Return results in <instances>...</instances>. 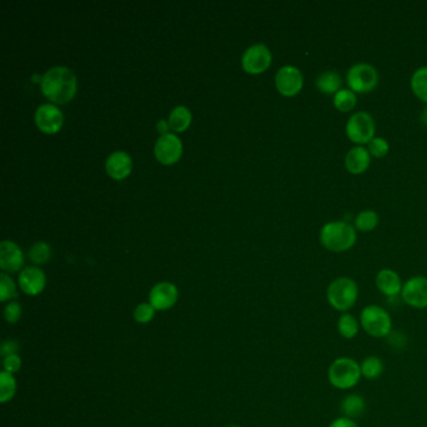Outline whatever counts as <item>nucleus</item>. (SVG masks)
Here are the masks:
<instances>
[{
    "mask_svg": "<svg viewBox=\"0 0 427 427\" xmlns=\"http://www.w3.org/2000/svg\"><path fill=\"white\" fill-rule=\"evenodd\" d=\"M41 91L54 103L66 104L77 92V79L68 68H53L41 79Z\"/></svg>",
    "mask_w": 427,
    "mask_h": 427,
    "instance_id": "f257e3e1",
    "label": "nucleus"
},
{
    "mask_svg": "<svg viewBox=\"0 0 427 427\" xmlns=\"http://www.w3.org/2000/svg\"><path fill=\"white\" fill-rule=\"evenodd\" d=\"M362 380L360 362L350 356H340L329 364L327 381L339 391H351Z\"/></svg>",
    "mask_w": 427,
    "mask_h": 427,
    "instance_id": "f03ea898",
    "label": "nucleus"
},
{
    "mask_svg": "<svg viewBox=\"0 0 427 427\" xmlns=\"http://www.w3.org/2000/svg\"><path fill=\"white\" fill-rule=\"evenodd\" d=\"M360 297L359 284L354 278L337 277L329 282L326 289V301L329 307L339 314L351 312Z\"/></svg>",
    "mask_w": 427,
    "mask_h": 427,
    "instance_id": "7ed1b4c3",
    "label": "nucleus"
},
{
    "mask_svg": "<svg viewBox=\"0 0 427 427\" xmlns=\"http://www.w3.org/2000/svg\"><path fill=\"white\" fill-rule=\"evenodd\" d=\"M357 241L355 226L349 222L336 221L326 223L319 232V242L329 252L350 251Z\"/></svg>",
    "mask_w": 427,
    "mask_h": 427,
    "instance_id": "20e7f679",
    "label": "nucleus"
},
{
    "mask_svg": "<svg viewBox=\"0 0 427 427\" xmlns=\"http://www.w3.org/2000/svg\"><path fill=\"white\" fill-rule=\"evenodd\" d=\"M361 329L371 339L382 340L391 335L392 316L385 307L379 304H367L359 314Z\"/></svg>",
    "mask_w": 427,
    "mask_h": 427,
    "instance_id": "39448f33",
    "label": "nucleus"
},
{
    "mask_svg": "<svg viewBox=\"0 0 427 427\" xmlns=\"http://www.w3.org/2000/svg\"><path fill=\"white\" fill-rule=\"evenodd\" d=\"M349 89L356 94L370 93L379 84V72L376 68L367 63H357L349 69L346 76Z\"/></svg>",
    "mask_w": 427,
    "mask_h": 427,
    "instance_id": "423d86ee",
    "label": "nucleus"
},
{
    "mask_svg": "<svg viewBox=\"0 0 427 427\" xmlns=\"http://www.w3.org/2000/svg\"><path fill=\"white\" fill-rule=\"evenodd\" d=\"M376 123L367 112H356L346 123V135L355 145H369L375 138Z\"/></svg>",
    "mask_w": 427,
    "mask_h": 427,
    "instance_id": "0eeeda50",
    "label": "nucleus"
},
{
    "mask_svg": "<svg viewBox=\"0 0 427 427\" xmlns=\"http://www.w3.org/2000/svg\"><path fill=\"white\" fill-rule=\"evenodd\" d=\"M402 302L413 309H427V277L415 276L403 283L401 296Z\"/></svg>",
    "mask_w": 427,
    "mask_h": 427,
    "instance_id": "6e6552de",
    "label": "nucleus"
},
{
    "mask_svg": "<svg viewBox=\"0 0 427 427\" xmlns=\"http://www.w3.org/2000/svg\"><path fill=\"white\" fill-rule=\"evenodd\" d=\"M276 87L284 97H294L304 88V76L299 68L282 67L276 74Z\"/></svg>",
    "mask_w": 427,
    "mask_h": 427,
    "instance_id": "1a4fd4ad",
    "label": "nucleus"
},
{
    "mask_svg": "<svg viewBox=\"0 0 427 427\" xmlns=\"http://www.w3.org/2000/svg\"><path fill=\"white\" fill-rule=\"evenodd\" d=\"M272 62V54L264 44H256L248 48L242 57L245 71L251 74H259L267 71Z\"/></svg>",
    "mask_w": 427,
    "mask_h": 427,
    "instance_id": "9d476101",
    "label": "nucleus"
},
{
    "mask_svg": "<svg viewBox=\"0 0 427 427\" xmlns=\"http://www.w3.org/2000/svg\"><path fill=\"white\" fill-rule=\"evenodd\" d=\"M155 153L160 163L173 165L182 155V143L175 134H165L157 140Z\"/></svg>",
    "mask_w": 427,
    "mask_h": 427,
    "instance_id": "9b49d317",
    "label": "nucleus"
},
{
    "mask_svg": "<svg viewBox=\"0 0 427 427\" xmlns=\"http://www.w3.org/2000/svg\"><path fill=\"white\" fill-rule=\"evenodd\" d=\"M376 289L387 299H395L401 296L402 283L400 274L391 268H384L379 271L375 278Z\"/></svg>",
    "mask_w": 427,
    "mask_h": 427,
    "instance_id": "f8f14e48",
    "label": "nucleus"
},
{
    "mask_svg": "<svg viewBox=\"0 0 427 427\" xmlns=\"http://www.w3.org/2000/svg\"><path fill=\"white\" fill-rule=\"evenodd\" d=\"M178 301V289L173 283L160 282L150 292V304L158 311H167Z\"/></svg>",
    "mask_w": 427,
    "mask_h": 427,
    "instance_id": "ddd939ff",
    "label": "nucleus"
},
{
    "mask_svg": "<svg viewBox=\"0 0 427 427\" xmlns=\"http://www.w3.org/2000/svg\"><path fill=\"white\" fill-rule=\"evenodd\" d=\"M36 123L44 133H57L63 125V114L53 104H43L36 109Z\"/></svg>",
    "mask_w": 427,
    "mask_h": 427,
    "instance_id": "4468645a",
    "label": "nucleus"
},
{
    "mask_svg": "<svg viewBox=\"0 0 427 427\" xmlns=\"http://www.w3.org/2000/svg\"><path fill=\"white\" fill-rule=\"evenodd\" d=\"M46 278L41 268L28 267L19 274V284L24 294L36 296L46 289Z\"/></svg>",
    "mask_w": 427,
    "mask_h": 427,
    "instance_id": "2eb2a0df",
    "label": "nucleus"
},
{
    "mask_svg": "<svg viewBox=\"0 0 427 427\" xmlns=\"http://www.w3.org/2000/svg\"><path fill=\"white\" fill-rule=\"evenodd\" d=\"M24 264V256L16 243L4 241L0 245V267L6 272H16Z\"/></svg>",
    "mask_w": 427,
    "mask_h": 427,
    "instance_id": "dca6fc26",
    "label": "nucleus"
},
{
    "mask_svg": "<svg viewBox=\"0 0 427 427\" xmlns=\"http://www.w3.org/2000/svg\"><path fill=\"white\" fill-rule=\"evenodd\" d=\"M370 165L371 155L362 145H356L346 155L345 167L351 175H359L365 173Z\"/></svg>",
    "mask_w": 427,
    "mask_h": 427,
    "instance_id": "f3484780",
    "label": "nucleus"
},
{
    "mask_svg": "<svg viewBox=\"0 0 427 427\" xmlns=\"http://www.w3.org/2000/svg\"><path fill=\"white\" fill-rule=\"evenodd\" d=\"M106 168L114 180H124L132 170V160L125 152H115L109 155Z\"/></svg>",
    "mask_w": 427,
    "mask_h": 427,
    "instance_id": "a211bd4d",
    "label": "nucleus"
},
{
    "mask_svg": "<svg viewBox=\"0 0 427 427\" xmlns=\"http://www.w3.org/2000/svg\"><path fill=\"white\" fill-rule=\"evenodd\" d=\"M336 329L344 340H354L360 334V319L351 312L341 314L336 322Z\"/></svg>",
    "mask_w": 427,
    "mask_h": 427,
    "instance_id": "6ab92c4d",
    "label": "nucleus"
},
{
    "mask_svg": "<svg viewBox=\"0 0 427 427\" xmlns=\"http://www.w3.org/2000/svg\"><path fill=\"white\" fill-rule=\"evenodd\" d=\"M366 401L359 393H349L341 401L340 411L342 416L359 418L366 412Z\"/></svg>",
    "mask_w": 427,
    "mask_h": 427,
    "instance_id": "aec40b11",
    "label": "nucleus"
},
{
    "mask_svg": "<svg viewBox=\"0 0 427 427\" xmlns=\"http://www.w3.org/2000/svg\"><path fill=\"white\" fill-rule=\"evenodd\" d=\"M314 86L319 89V92L324 93V94H334L340 92L342 89V78L340 74L336 72V71H326V72L321 73Z\"/></svg>",
    "mask_w": 427,
    "mask_h": 427,
    "instance_id": "412c9836",
    "label": "nucleus"
},
{
    "mask_svg": "<svg viewBox=\"0 0 427 427\" xmlns=\"http://www.w3.org/2000/svg\"><path fill=\"white\" fill-rule=\"evenodd\" d=\"M360 367L362 379L369 380V381H375L377 379H380L382 374L385 372L384 361L381 357L376 355L366 356L365 359L361 361Z\"/></svg>",
    "mask_w": 427,
    "mask_h": 427,
    "instance_id": "4be33fe9",
    "label": "nucleus"
},
{
    "mask_svg": "<svg viewBox=\"0 0 427 427\" xmlns=\"http://www.w3.org/2000/svg\"><path fill=\"white\" fill-rule=\"evenodd\" d=\"M357 104V96L351 89H341L334 96V107L341 113H349Z\"/></svg>",
    "mask_w": 427,
    "mask_h": 427,
    "instance_id": "5701e85b",
    "label": "nucleus"
},
{
    "mask_svg": "<svg viewBox=\"0 0 427 427\" xmlns=\"http://www.w3.org/2000/svg\"><path fill=\"white\" fill-rule=\"evenodd\" d=\"M411 89L417 98L427 103V67L418 68L412 74Z\"/></svg>",
    "mask_w": 427,
    "mask_h": 427,
    "instance_id": "b1692460",
    "label": "nucleus"
},
{
    "mask_svg": "<svg viewBox=\"0 0 427 427\" xmlns=\"http://www.w3.org/2000/svg\"><path fill=\"white\" fill-rule=\"evenodd\" d=\"M192 114L185 107H177L170 115V127L177 132H183L191 124Z\"/></svg>",
    "mask_w": 427,
    "mask_h": 427,
    "instance_id": "393cba45",
    "label": "nucleus"
},
{
    "mask_svg": "<svg viewBox=\"0 0 427 427\" xmlns=\"http://www.w3.org/2000/svg\"><path fill=\"white\" fill-rule=\"evenodd\" d=\"M16 392V381L13 374L6 371L0 372V401H11Z\"/></svg>",
    "mask_w": 427,
    "mask_h": 427,
    "instance_id": "a878e982",
    "label": "nucleus"
},
{
    "mask_svg": "<svg viewBox=\"0 0 427 427\" xmlns=\"http://www.w3.org/2000/svg\"><path fill=\"white\" fill-rule=\"evenodd\" d=\"M379 226V215L372 210H366L356 216L355 228L360 232H371Z\"/></svg>",
    "mask_w": 427,
    "mask_h": 427,
    "instance_id": "bb28decb",
    "label": "nucleus"
},
{
    "mask_svg": "<svg viewBox=\"0 0 427 427\" xmlns=\"http://www.w3.org/2000/svg\"><path fill=\"white\" fill-rule=\"evenodd\" d=\"M16 283L6 273L0 274V301L6 302L8 299H16Z\"/></svg>",
    "mask_w": 427,
    "mask_h": 427,
    "instance_id": "cd10ccee",
    "label": "nucleus"
},
{
    "mask_svg": "<svg viewBox=\"0 0 427 427\" xmlns=\"http://www.w3.org/2000/svg\"><path fill=\"white\" fill-rule=\"evenodd\" d=\"M367 150H369L371 157H375V158H384V157L389 153L390 145L387 143L386 139L382 138V137H375V138L372 139L370 143L367 145Z\"/></svg>",
    "mask_w": 427,
    "mask_h": 427,
    "instance_id": "c85d7f7f",
    "label": "nucleus"
},
{
    "mask_svg": "<svg viewBox=\"0 0 427 427\" xmlns=\"http://www.w3.org/2000/svg\"><path fill=\"white\" fill-rule=\"evenodd\" d=\"M29 257L36 264L46 263L51 258V247L44 242H38L31 247Z\"/></svg>",
    "mask_w": 427,
    "mask_h": 427,
    "instance_id": "c756f323",
    "label": "nucleus"
},
{
    "mask_svg": "<svg viewBox=\"0 0 427 427\" xmlns=\"http://www.w3.org/2000/svg\"><path fill=\"white\" fill-rule=\"evenodd\" d=\"M155 309L150 304H140L134 309L133 317L138 324H148L155 319Z\"/></svg>",
    "mask_w": 427,
    "mask_h": 427,
    "instance_id": "7c9ffc66",
    "label": "nucleus"
},
{
    "mask_svg": "<svg viewBox=\"0 0 427 427\" xmlns=\"http://www.w3.org/2000/svg\"><path fill=\"white\" fill-rule=\"evenodd\" d=\"M21 317V306L18 302H11L4 309V319L8 324H16Z\"/></svg>",
    "mask_w": 427,
    "mask_h": 427,
    "instance_id": "2f4dec72",
    "label": "nucleus"
},
{
    "mask_svg": "<svg viewBox=\"0 0 427 427\" xmlns=\"http://www.w3.org/2000/svg\"><path fill=\"white\" fill-rule=\"evenodd\" d=\"M3 366H4V371H6V372H9V374H16V372L21 370V357L18 355L8 356V357H6L4 361H3Z\"/></svg>",
    "mask_w": 427,
    "mask_h": 427,
    "instance_id": "473e14b6",
    "label": "nucleus"
},
{
    "mask_svg": "<svg viewBox=\"0 0 427 427\" xmlns=\"http://www.w3.org/2000/svg\"><path fill=\"white\" fill-rule=\"evenodd\" d=\"M18 351H19V344L16 340H6L0 347V355L3 359H6L8 356L16 355Z\"/></svg>",
    "mask_w": 427,
    "mask_h": 427,
    "instance_id": "72a5a7b5",
    "label": "nucleus"
},
{
    "mask_svg": "<svg viewBox=\"0 0 427 427\" xmlns=\"http://www.w3.org/2000/svg\"><path fill=\"white\" fill-rule=\"evenodd\" d=\"M329 427H360L359 423L354 418L350 417L340 416L336 417L335 420L329 422Z\"/></svg>",
    "mask_w": 427,
    "mask_h": 427,
    "instance_id": "f704fd0d",
    "label": "nucleus"
},
{
    "mask_svg": "<svg viewBox=\"0 0 427 427\" xmlns=\"http://www.w3.org/2000/svg\"><path fill=\"white\" fill-rule=\"evenodd\" d=\"M168 128H170V123H167L165 120H160V123H158V132H160V134L165 135Z\"/></svg>",
    "mask_w": 427,
    "mask_h": 427,
    "instance_id": "c9c22d12",
    "label": "nucleus"
},
{
    "mask_svg": "<svg viewBox=\"0 0 427 427\" xmlns=\"http://www.w3.org/2000/svg\"><path fill=\"white\" fill-rule=\"evenodd\" d=\"M227 427H240V426H236V425H233V426H227Z\"/></svg>",
    "mask_w": 427,
    "mask_h": 427,
    "instance_id": "e433bc0d",
    "label": "nucleus"
}]
</instances>
